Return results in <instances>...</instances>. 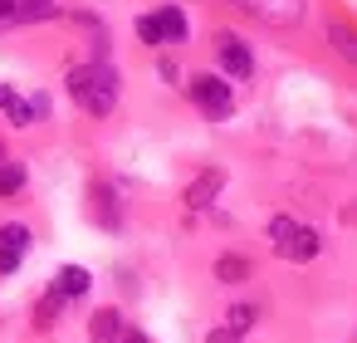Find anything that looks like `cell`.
<instances>
[{"label": "cell", "instance_id": "obj_17", "mask_svg": "<svg viewBox=\"0 0 357 343\" xmlns=\"http://www.w3.org/2000/svg\"><path fill=\"white\" fill-rule=\"evenodd\" d=\"M250 323H255V309H250V304H235V309L225 314V328H235L240 338H245V328H250Z\"/></svg>", "mask_w": 357, "mask_h": 343}, {"label": "cell", "instance_id": "obj_5", "mask_svg": "<svg viewBox=\"0 0 357 343\" xmlns=\"http://www.w3.org/2000/svg\"><path fill=\"white\" fill-rule=\"evenodd\" d=\"M54 15H59L54 0H0V25H35Z\"/></svg>", "mask_w": 357, "mask_h": 343}, {"label": "cell", "instance_id": "obj_7", "mask_svg": "<svg viewBox=\"0 0 357 343\" xmlns=\"http://www.w3.org/2000/svg\"><path fill=\"white\" fill-rule=\"evenodd\" d=\"M25 250H30V231L25 226H0V275L20 270Z\"/></svg>", "mask_w": 357, "mask_h": 343}, {"label": "cell", "instance_id": "obj_9", "mask_svg": "<svg viewBox=\"0 0 357 343\" xmlns=\"http://www.w3.org/2000/svg\"><path fill=\"white\" fill-rule=\"evenodd\" d=\"M0 108H6V113H10L15 123H35V118H40V113H45L50 103H45V98H35V103H25V98H20L15 89H6V84H0Z\"/></svg>", "mask_w": 357, "mask_h": 343}, {"label": "cell", "instance_id": "obj_11", "mask_svg": "<svg viewBox=\"0 0 357 343\" xmlns=\"http://www.w3.org/2000/svg\"><path fill=\"white\" fill-rule=\"evenodd\" d=\"M54 294H59V299H79V294H89V270H84V265H64V270L54 275Z\"/></svg>", "mask_w": 357, "mask_h": 343}, {"label": "cell", "instance_id": "obj_4", "mask_svg": "<svg viewBox=\"0 0 357 343\" xmlns=\"http://www.w3.org/2000/svg\"><path fill=\"white\" fill-rule=\"evenodd\" d=\"M191 103H196L206 118H225V113L235 108V94H230V84H225L220 74H196V79H191Z\"/></svg>", "mask_w": 357, "mask_h": 343}, {"label": "cell", "instance_id": "obj_12", "mask_svg": "<svg viewBox=\"0 0 357 343\" xmlns=\"http://www.w3.org/2000/svg\"><path fill=\"white\" fill-rule=\"evenodd\" d=\"M123 328H128V323H123V314H118V309H98V314H93V323H89L93 343H118V338H123Z\"/></svg>", "mask_w": 357, "mask_h": 343}, {"label": "cell", "instance_id": "obj_19", "mask_svg": "<svg viewBox=\"0 0 357 343\" xmlns=\"http://www.w3.org/2000/svg\"><path fill=\"white\" fill-rule=\"evenodd\" d=\"M206 343H240V333H235V328H215Z\"/></svg>", "mask_w": 357, "mask_h": 343}, {"label": "cell", "instance_id": "obj_20", "mask_svg": "<svg viewBox=\"0 0 357 343\" xmlns=\"http://www.w3.org/2000/svg\"><path fill=\"white\" fill-rule=\"evenodd\" d=\"M118 343H152V338H147V333H142V328H132V323H128V328H123V338H118Z\"/></svg>", "mask_w": 357, "mask_h": 343}, {"label": "cell", "instance_id": "obj_15", "mask_svg": "<svg viewBox=\"0 0 357 343\" xmlns=\"http://www.w3.org/2000/svg\"><path fill=\"white\" fill-rule=\"evenodd\" d=\"M215 275L235 284V279H245V275H250V265H245L240 255H225V260H215Z\"/></svg>", "mask_w": 357, "mask_h": 343}, {"label": "cell", "instance_id": "obj_13", "mask_svg": "<svg viewBox=\"0 0 357 343\" xmlns=\"http://www.w3.org/2000/svg\"><path fill=\"white\" fill-rule=\"evenodd\" d=\"M20 187H25V167L6 157V162H0V196H15Z\"/></svg>", "mask_w": 357, "mask_h": 343}, {"label": "cell", "instance_id": "obj_18", "mask_svg": "<svg viewBox=\"0 0 357 343\" xmlns=\"http://www.w3.org/2000/svg\"><path fill=\"white\" fill-rule=\"evenodd\" d=\"M333 40H337V50H342L347 59H357V40H352L347 30H333Z\"/></svg>", "mask_w": 357, "mask_h": 343}, {"label": "cell", "instance_id": "obj_3", "mask_svg": "<svg viewBox=\"0 0 357 343\" xmlns=\"http://www.w3.org/2000/svg\"><path fill=\"white\" fill-rule=\"evenodd\" d=\"M137 35L147 45H181L186 40V15L176 6H162V10H152V15L137 20Z\"/></svg>", "mask_w": 357, "mask_h": 343}, {"label": "cell", "instance_id": "obj_8", "mask_svg": "<svg viewBox=\"0 0 357 343\" xmlns=\"http://www.w3.org/2000/svg\"><path fill=\"white\" fill-rule=\"evenodd\" d=\"M215 45H220V64H225V74H235V79H250V74H255V59H250V50H245L235 35H220Z\"/></svg>", "mask_w": 357, "mask_h": 343}, {"label": "cell", "instance_id": "obj_10", "mask_svg": "<svg viewBox=\"0 0 357 343\" xmlns=\"http://www.w3.org/2000/svg\"><path fill=\"white\" fill-rule=\"evenodd\" d=\"M225 187V172H201L191 187H186V206L191 211H201V206H211V196Z\"/></svg>", "mask_w": 357, "mask_h": 343}, {"label": "cell", "instance_id": "obj_6", "mask_svg": "<svg viewBox=\"0 0 357 343\" xmlns=\"http://www.w3.org/2000/svg\"><path fill=\"white\" fill-rule=\"evenodd\" d=\"M235 6L250 10V15H259L264 25H294L303 15V0H235Z\"/></svg>", "mask_w": 357, "mask_h": 343}, {"label": "cell", "instance_id": "obj_21", "mask_svg": "<svg viewBox=\"0 0 357 343\" xmlns=\"http://www.w3.org/2000/svg\"><path fill=\"white\" fill-rule=\"evenodd\" d=\"M0 162H6V147H0Z\"/></svg>", "mask_w": 357, "mask_h": 343}, {"label": "cell", "instance_id": "obj_2", "mask_svg": "<svg viewBox=\"0 0 357 343\" xmlns=\"http://www.w3.org/2000/svg\"><path fill=\"white\" fill-rule=\"evenodd\" d=\"M269 240H274V250H279L284 260H294V265H303V260H313V255L323 250L318 231L303 226V221H294V216H274V221H269Z\"/></svg>", "mask_w": 357, "mask_h": 343}, {"label": "cell", "instance_id": "obj_1", "mask_svg": "<svg viewBox=\"0 0 357 343\" xmlns=\"http://www.w3.org/2000/svg\"><path fill=\"white\" fill-rule=\"evenodd\" d=\"M69 94H74V103L84 108V113H113V103H118V74L108 69V64H84V69H74L69 74Z\"/></svg>", "mask_w": 357, "mask_h": 343}, {"label": "cell", "instance_id": "obj_16", "mask_svg": "<svg viewBox=\"0 0 357 343\" xmlns=\"http://www.w3.org/2000/svg\"><path fill=\"white\" fill-rule=\"evenodd\" d=\"M59 304H64V299L50 289V294L40 299V309H35V323H40V328H50V323H54V314H59Z\"/></svg>", "mask_w": 357, "mask_h": 343}, {"label": "cell", "instance_id": "obj_14", "mask_svg": "<svg viewBox=\"0 0 357 343\" xmlns=\"http://www.w3.org/2000/svg\"><path fill=\"white\" fill-rule=\"evenodd\" d=\"M93 201H98V206H93V211H98V221H103V226H118V206H113V191H108V187H93Z\"/></svg>", "mask_w": 357, "mask_h": 343}]
</instances>
